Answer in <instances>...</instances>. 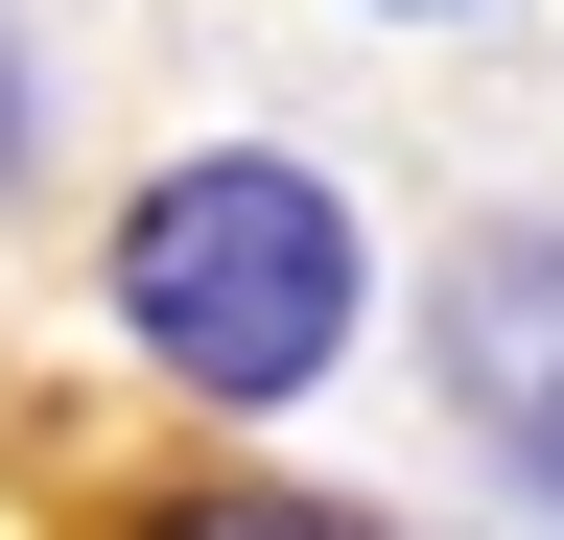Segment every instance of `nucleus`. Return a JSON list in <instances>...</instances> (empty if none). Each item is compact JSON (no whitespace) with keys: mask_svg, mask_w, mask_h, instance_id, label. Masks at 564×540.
<instances>
[{"mask_svg":"<svg viewBox=\"0 0 564 540\" xmlns=\"http://www.w3.org/2000/svg\"><path fill=\"white\" fill-rule=\"evenodd\" d=\"M24 118H47V95H24V47H0V188H24Z\"/></svg>","mask_w":564,"mask_h":540,"instance_id":"4","label":"nucleus"},{"mask_svg":"<svg viewBox=\"0 0 564 540\" xmlns=\"http://www.w3.org/2000/svg\"><path fill=\"white\" fill-rule=\"evenodd\" d=\"M352 306H377L352 188L282 165V142H188V165L118 212V329H141L188 399H306V376L352 353Z\"/></svg>","mask_w":564,"mask_h":540,"instance_id":"1","label":"nucleus"},{"mask_svg":"<svg viewBox=\"0 0 564 540\" xmlns=\"http://www.w3.org/2000/svg\"><path fill=\"white\" fill-rule=\"evenodd\" d=\"M423 24H447V0H423Z\"/></svg>","mask_w":564,"mask_h":540,"instance_id":"5","label":"nucleus"},{"mask_svg":"<svg viewBox=\"0 0 564 540\" xmlns=\"http://www.w3.org/2000/svg\"><path fill=\"white\" fill-rule=\"evenodd\" d=\"M423 353H447L470 447H494V470L564 517V212H494L447 283H423Z\"/></svg>","mask_w":564,"mask_h":540,"instance_id":"2","label":"nucleus"},{"mask_svg":"<svg viewBox=\"0 0 564 540\" xmlns=\"http://www.w3.org/2000/svg\"><path fill=\"white\" fill-rule=\"evenodd\" d=\"M141 540H377V517H329V494H165Z\"/></svg>","mask_w":564,"mask_h":540,"instance_id":"3","label":"nucleus"}]
</instances>
